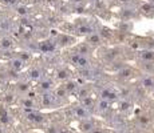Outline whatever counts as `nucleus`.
Returning a JSON list of instances; mask_svg holds the SVG:
<instances>
[{
  "label": "nucleus",
  "mask_w": 154,
  "mask_h": 133,
  "mask_svg": "<svg viewBox=\"0 0 154 133\" xmlns=\"http://www.w3.org/2000/svg\"><path fill=\"white\" fill-rule=\"evenodd\" d=\"M141 56L143 59H146V60H153L154 59V52H142Z\"/></svg>",
  "instance_id": "f257e3e1"
},
{
  "label": "nucleus",
  "mask_w": 154,
  "mask_h": 133,
  "mask_svg": "<svg viewBox=\"0 0 154 133\" xmlns=\"http://www.w3.org/2000/svg\"><path fill=\"white\" fill-rule=\"evenodd\" d=\"M143 84H145V87H153L154 82H153V80H152V79L147 77V79H145V80H143Z\"/></svg>",
  "instance_id": "f03ea898"
},
{
  "label": "nucleus",
  "mask_w": 154,
  "mask_h": 133,
  "mask_svg": "<svg viewBox=\"0 0 154 133\" xmlns=\"http://www.w3.org/2000/svg\"><path fill=\"white\" fill-rule=\"evenodd\" d=\"M76 114H78V117H85L86 116V111L83 108H79V109H76Z\"/></svg>",
  "instance_id": "7ed1b4c3"
},
{
  "label": "nucleus",
  "mask_w": 154,
  "mask_h": 133,
  "mask_svg": "<svg viewBox=\"0 0 154 133\" xmlns=\"http://www.w3.org/2000/svg\"><path fill=\"white\" fill-rule=\"evenodd\" d=\"M99 108L100 109H107V101H100Z\"/></svg>",
  "instance_id": "20e7f679"
},
{
  "label": "nucleus",
  "mask_w": 154,
  "mask_h": 133,
  "mask_svg": "<svg viewBox=\"0 0 154 133\" xmlns=\"http://www.w3.org/2000/svg\"><path fill=\"white\" fill-rule=\"evenodd\" d=\"M129 73H130V71L126 69V71H122V72H121V75H122V76H129Z\"/></svg>",
  "instance_id": "39448f33"
},
{
  "label": "nucleus",
  "mask_w": 154,
  "mask_h": 133,
  "mask_svg": "<svg viewBox=\"0 0 154 133\" xmlns=\"http://www.w3.org/2000/svg\"><path fill=\"white\" fill-rule=\"evenodd\" d=\"M91 41H97V43H98V41H99V39H98V37H97V36H94V37H91V39H90Z\"/></svg>",
  "instance_id": "423d86ee"
},
{
  "label": "nucleus",
  "mask_w": 154,
  "mask_h": 133,
  "mask_svg": "<svg viewBox=\"0 0 154 133\" xmlns=\"http://www.w3.org/2000/svg\"><path fill=\"white\" fill-rule=\"evenodd\" d=\"M91 133H102V131H93Z\"/></svg>",
  "instance_id": "0eeeda50"
},
{
  "label": "nucleus",
  "mask_w": 154,
  "mask_h": 133,
  "mask_svg": "<svg viewBox=\"0 0 154 133\" xmlns=\"http://www.w3.org/2000/svg\"><path fill=\"white\" fill-rule=\"evenodd\" d=\"M122 1H125V0H122Z\"/></svg>",
  "instance_id": "6e6552de"
}]
</instances>
